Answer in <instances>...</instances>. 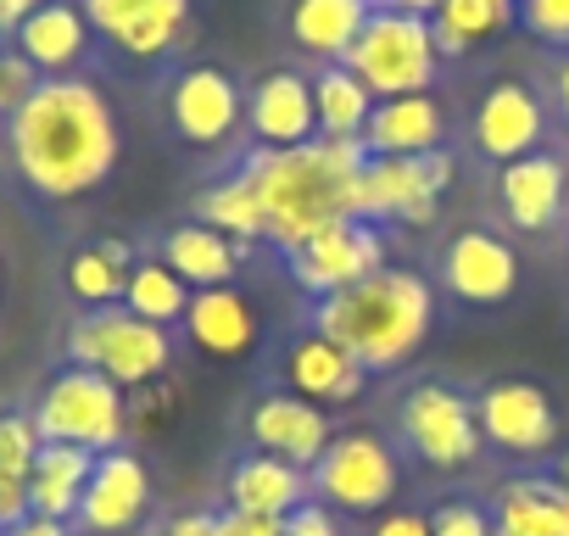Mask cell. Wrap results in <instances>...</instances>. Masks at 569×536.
<instances>
[{"label": "cell", "instance_id": "obj_1", "mask_svg": "<svg viewBox=\"0 0 569 536\" xmlns=\"http://www.w3.org/2000/svg\"><path fill=\"white\" fill-rule=\"evenodd\" d=\"M118 118L107 96L68 73V79H40L18 112H7V157L12 173L23 179L29 196L40 201H79L101 190L118 168Z\"/></svg>", "mask_w": 569, "mask_h": 536}, {"label": "cell", "instance_id": "obj_2", "mask_svg": "<svg viewBox=\"0 0 569 536\" xmlns=\"http://www.w3.org/2000/svg\"><path fill=\"white\" fill-rule=\"evenodd\" d=\"M369 151L363 140H308L291 151H251L240 162V173L257 190L262 207V240H273L279 251H297L302 240L325 235L330 224L358 218V173H363Z\"/></svg>", "mask_w": 569, "mask_h": 536}, {"label": "cell", "instance_id": "obj_3", "mask_svg": "<svg viewBox=\"0 0 569 536\" xmlns=\"http://www.w3.org/2000/svg\"><path fill=\"white\" fill-rule=\"evenodd\" d=\"M436 325V291L413 268H375L369 280L325 297L313 308V330L347 347L369 375L375 369H402Z\"/></svg>", "mask_w": 569, "mask_h": 536}, {"label": "cell", "instance_id": "obj_4", "mask_svg": "<svg viewBox=\"0 0 569 536\" xmlns=\"http://www.w3.org/2000/svg\"><path fill=\"white\" fill-rule=\"evenodd\" d=\"M62 353H68V364L96 369V375H107L123 391H140V386H151V380L168 375V364H173V330H162V325H151V319H140V314H129L118 302V308L79 314L68 325Z\"/></svg>", "mask_w": 569, "mask_h": 536}, {"label": "cell", "instance_id": "obj_5", "mask_svg": "<svg viewBox=\"0 0 569 536\" xmlns=\"http://www.w3.org/2000/svg\"><path fill=\"white\" fill-rule=\"evenodd\" d=\"M34 430L40 441H62V447H84V453H112L129 436V403L123 386H112L96 369H57L51 386L34 403Z\"/></svg>", "mask_w": 569, "mask_h": 536}, {"label": "cell", "instance_id": "obj_6", "mask_svg": "<svg viewBox=\"0 0 569 536\" xmlns=\"http://www.w3.org/2000/svg\"><path fill=\"white\" fill-rule=\"evenodd\" d=\"M347 68L369 85L375 101L397 96H425L436 85L441 51L430 34V18H402V12H375L358 46L347 51Z\"/></svg>", "mask_w": 569, "mask_h": 536}, {"label": "cell", "instance_id": "obj_7", "mask_svg": "<svg viewBox=\"0 0 569 536\" xmlns=\"http://www.w3.org/2000/svg\"><path fill=\"white\" fill-rule=\"evenodd\" d=\"M308 480H313V497L336 514H380L397 497L402 469H397V453L380 436L347 430L325 447V458L308 469Z\"/></svg>", "mask_w": 569, "mask_h": 536}, {"label": "cell", "instance_id": "obj_8", "mask_svg": "<svg viewBox=\"0 0 569 536\" xmlns=\"http://www.w3.org/2000/svg\"><path fill=\"white\" fill-rule=\"evenodd\" d=\"M397 425H402V441L441 475L452 469H469L480 458V419H475V397H463L458 386H441V380H425L402 397L397 408Z\"/></svg>", "mask_w": 569, "mask_h": 536}, {"label": "cell", "instance_id": "obj_9", "mask_svg": "<svg viewBox=\"0 0 569 536\" xmlns=\"http://www.w3.org/2000/svg\"><path fill=\"white\" fill-rule=\"evenodd\" d=\"M452 185V151H430V157H369L358 173V218H397L408 229L436 218L441 190Z\"/></svg>", "mask_w": 569, "mask_h": 536}, {"label": "cell", "instance_id": "obj_10", "mask_svg": "<svg viewBox=\"0 0 569 536\" xmlns=\"http://www.w3.org/2000/svg\"><path fill=\"white\" fill-rule=\"evenodd\" d=\"M284 262H291V280L325 302V297L369 280L375 268H386V229L369 218H347V224H330L325 235L302 240L297 251H284Z\"/></svg>", "mask_w": 569, "mask_h": 536}, {"label": "cell", "instance_id": "obj_11", "mask_svg": "<svg viewBox=\"0 0 569 536\" xmlns=\"http://www.w3.org/2000/svg\"><path fill=\"white\" fill-rule=\"evenodd\" d=\"M475 419H480V436L508 458H547L558 447L552 397L530 380H491L475 397Z\"/></svg>", "mask_w": 569, "mask_h": 536}, {"label": "cell", "instance_id": "obj_12", "mask_svg": "<svg viewBox=\"0 0 569 536\" xmlns=\"http://www.w3.org/2000/svg\"><path fill=\"white\" fill-rule=\"evenodd\" d=\"M146 508H151V469L129 447L96 453V469H90L73 525L84 536H129L146 519Z\"/></svg>", "mask_w": 569, "mask_h": 536}, {"label": "cell", "instance_id": "obj_13", "mask_svg": "<svg viewBox=\"0 0 569 536\" xmlns=\"http://www.w3.org/2000/svg\"><path fill=\"white\" fill-rule=\"evenodd\" d=\"M79 7L90 29L134 62L168 57L190 29V0H79Z\"/></svg>", "mask_w": 569, "mask_h": 536}, {"label": "cell", "instance_id": "obj_14", "mask_svg": "<svg viewBox=\"0 0 569 536\" xmlns=\"http://www.w3.org/2000/svg\"><path fill=\"white\" fill-rule=\"evenodd\" d=\"M168 118H173L179 140H190V146H223L246 123V90L223 68L196 62V68L173 73V85H168Z\"/></svg>", "mask_w": 569, "mask_h": 536}, {"label": "cell", "instance_id": "obj_15", "mask_svg": "<svg viewBox=\"0 0 569 536\" xmlns=\"http://www.w3.org/2000/svg\"><path fill=\"white\" fill-rule=\"evenodd\" d=\"M246 436H251L257 453L284 458V464H297V469H313V464L325 458V447L336 441L330 414H325L319 403L297 397V391H268V397H257L251 414H246Z\"/></svg>", "mask_w": 569, "mask_h": 536}, {"label": "cell", "instance_id": "obj_16", "mask_svg": "<svg viewBox=\"0 0 569 536\" xmlns=\"http://www.w3.org/2000/svg\"><path fill=\"white\" fill-rule=\"evenodd\" d=\"M441 286L469 308H497L519 286V251L491 229H463L441 251Z\"/></svg>", "mask_w": 569, "mask_h": 536}, {"label": "cell", "instance_id": "obj_17", "mask_svg": "<svg viewBox=\"0 0 569 536\" xmlns=\"http://www.w3.org/2000/svg\"><path fill=\"white\" fill-rule=\"evenodd\" d=\"M246 123L257 135L262 151H291L319 140V112H313V79H302L297 68H273L251 85L246 96Z\"/></svg>", "mask_w": 569, "mask_h": 536}, {"label": "cell", "instance_id": "obj_18", "mask_svg": "<svg viewBox=\"0 0 569 536\" xmlns=\"http://www.w3.org/2000/svg\"><path fill=\"white\" fill-rule=\"evenodd\" d=\"M541 140H547V112H541L536 90L519 79H497L475 107V151L491 162H519Z\"/></svg>", "mask_w": 569, "mask_h": 536}, {"label": "cell", "instance_id": "obj_19", "mask_svg": "<svg viewBox=\"0 0 569 536\" xmlns=\"http://www.w3.org/2000/svg\"><path fill=\"white\" fill-rule=\"evenodd\" d=\"M497 207L513 229L525 235H541L552 224H563V207H569V168L552 157V151H530L519 162H502L497 173Z\"/></svg>", "mask_w": 569, "mask_h": 536}, {"label": "cell", "instance_id": "obj_20", "mask_svg": "<svg viewBox=\"0 0 569 536\" xmlns=\"http://www.w3.org/2000/svg\"><path fill=\"white\" fill-rule=\"evenodd\" d=\"M90 18L79 0H40V7L23 18V29L12 34V51L40 73V79H68L84 57H90Z\"/></svg>", "mask_w": 569, "mask_h": 536}, {"label": "cell", "instance_id": "obj_21", "mask_svg": "<svg viewBox=\"0 0 569 536\" xmlns=\"http://www.w3.org/2000/svg\"><path fill=\"white\" fill-rule=\"evenodd\" d=\"M363 380H369V369L319 330H308V336H297L291 347H284V386H291L297 397H308V403H319V408L325 403H352L363 391Z\"/></svg>", "mask_w": 569, "mask_h": 536}, {"label": "cell", "instance_id": "obj_22", "mask_svg": "<svg viewBox=\"0 0 569 536\" xmlns=\"http://www.w3.org/2000/svg\"><path fill=\"white\" fill-rule=\"evenodd\" d=\"M441 135H447V112L430 90L397 96V101H375L363 151L369 157H430V151H441Z\"/></svg>", "mask_w": 569, "mask_h": 536}, {"label": "cell", "instance_id": "obj_23", "mask_svg": "<svg viewBox=\"0 0 569 536\" xmlns=\"http://www.w3.org/2000/svg\"><path fill=\"white\" fill-rule=\"evenodd\" d=\"M308 497H313L308 469L284 464V458H268V453H257V447L240 453L234 469H229V508H240V514L284 519V514H297Z\"/></svg>", "mask_w": 569, "mask_h": 536}, {"label": "cell", "instance_id": "obj_24", "mask_svg": "<svg viewBox=\"0 0 569 536\" xmlns=\"http://www.w3.org/2000/svg\"><path fill=\"white\" fill-rule=\"evenodd\" d=\"M184 336L207 358H246L257 347V314H251V302L234 286H212V291L190 297Z\"/></svg>", "mask_w": 569, "mask_h": 536}, {"label": "cell", "instance_id": "obj_25", "mask_svg": "<svg viewBox=\"0 0 569 536\" xmlns=\"http://www.w3.org/2000/svg\"><path fill=\"white\" fill-rule=\"evenodd\" d=\"M375 18V0H297L291 7V40L319 57L325 68L347 62V51L358 46V34Z\"/></svg>", "mask_w": 569, "mask_h": 536}, {"label": "cell", "instance_id": "obj_26", "mask_svg": "<svg viewBox=\"0 0 569 536\" xmlns=\"http://www.w3.org/2000/svg\"><path fill=\"white\" fill-rule=\"evenodd\" d=\"M162 262L190 286V291H212L229 286L234 268H240V246L229 235H218L212 224H179L162 240Z\"/></svg>", "mask_w": 569, "mask_h": 536}, {"label": "cell", "instance_id": "obj_27", "mask_svg": "<svg viewBox=\"0 0 569 536\" xmlns=\"http://www.w3.org/2000/svg\"><path fill=\"white\" fill-rule=\"evenodd\" d=\"M90 469H96V453L46 441L40 458H34V469H29V503H34V514L73 525L79 497H84V486H90Z\"/></svg>", "mask_w": 569, "mask_h": 536}, {"label": "cell", "instance_id": "obj_28", "mask_svg": "<svg viewBox=\"0 0 569 536\" xmlns=\"http://www.w3.org/2000/svg\"><path fill=\"white\" fill-rule=\"evenodd\" d=\"M491 519L530 536H569V492L552 475H513L497 486Z\"/></svg>", "mask_w": 569, "mask_h": 536}, {"label": "cell", "instance_id": "obj_29", "mask_svg": "<svg viewBox=\"0 0 569 536\" xmlns=\"http://www.w3.org/2000/svg\"><path fill=\"white\" fill-rule=\"evenodd\" d=\"M513 18H519V0H441L430 18V34H436L441 62H458L475 46H491Z\"/></svg>", "mask_w": 569, "mask_h": 536}, {"label": "cell", "instance_id": "obj_30", "mask_svg": "<svg viewBox=\"0 0 569 536\" xmlns=\"http://www.w3.org/2000/svg\"><path fill=\"white\" fill-rule=\"evenodd\" d=\"M134 262H140L134 246L129 240H112V235L79 246L68 257V291H73V302H84V308H118Z\"/></svg>", "mask_w": 569, "mask_h": 536}, {"label": "cell", "instance_id": "obj_31", "mask_svg": "<svg viewBox=\"0 0 569 536\" xmlns=\"http://www.w3.org/2000/svg\"><path fill=\"white\" fill-rule=\"evenodd\" d=\"M313 112H319L325 140H363L375 96L347 62H336V68H319V79H313Z\"/></svg>", "mask_w": 569, "mask_h": 536}, {"label": "cell", "instance_id": "obj_32", "mask_svg": "<svg viewBox=\"0 0 569 536\" xmlns=\"http://www.w3.org/2000/svg\"><path fill=\"white\" fill-rule=\"evenodd\" d=\"M190 297H196V291H190L179 275H173V268H168L162 257H140V262L129 268L123 308H129V314H140V319H151V325H162V330L184 325Z\"/></svg>", "mask_w": 569, "mask_h": 536}, {"label": "cell", "instance_id": "obj_33", "mask_svg": "<svg viewBox=\"0 0 569 536\" xmlns=\"http://www.w3.org/2000/svg\"><path fill=\"white\" fill-rule=\"evenodd\" d=\"M196 224H212V229H218V235H229L234 246L257 240V235H262V207H257L251 179L234 168L229 179L207 185V190L196 196Z\"/></svg>", "mask_w": 569, "mask_h": 536}, {"label": "cell", "instance_id": "obj_34", "mask_svg": "<svg viewBox=\"0 0 569 536\" xmlns=\"http://www.w3.org/2000/svg\"><path fill=\"white\" fill-rule=\"evenodd\" d=\"M40 447L46 441L34 430V414H0V475H7V480H29Z\"/></svg>", "mask_w": 569, "mask_h": 536}, {"label": "cell", "instance_id": "obj_35", "mask_svg": "<svg viewBox=\"0 0 569 536\" xmlns=\"http://www.w3.org/2000/svg\"><path fill=\"white\" fill-rule=\"evenodd\" d=\"M519 23L541 46H569V0H519Z\"/></svg>", "mask_w": 569, "mask_h": 536}, {"label": "cell", "instance_id": "obj_36", "mask_svg": "<svg viewBox=\"0 0 569 536\" xmlns=\"http://www.w3.org/2000/svg\"><path fill=\"white\" fill-rule=\"evenodd\" d=\"M430 530L436 536H491L497 525H491V514L480 503H441L436 519H430Z\"/></svg>", "mask_w": 569, "mask_h": 536}, {"label": "cell", "instance_id": "obj_37", "mask_svg": "<svg viewBox=\"0 0 569 536\" xmlns=\"http://www.w3.org/2000/svg\"><path fill=\"white\" fill-rule=\"evenodd\" d=\"M40 85V73L18 57V51H0V112H18V101Z\"/></svg>", "mask_w": 569, "mask_h": 536}, {"label": "cell", "instance_id": "obj_38", "mask_svg": "<svg viewBox=\"0 0 569 536\" xmlns=\"http://www.w3.org/2000/svg\"><path fill=\"white\" fill-rule=\"evenodd\" d=\"M284 536H341L336 508H325L319 497H308L297 514H284Z\"/></svg>", "mask_w": 569, "mask_h": 536}, {"label": "cell", "instance_id": "obj_39", "mask_svg": "<svg viewBox=\"0 0 569 536\" xmlns=\"http://www.w3.org/2000/svg\"><path fill=\"white\" fill-rule=\"evenodd\" d=\"M223 536H284V519H268V514H240V508H229V514H223Z\"/></svg>", "mask_w": 569, "mask_h": 536}, {"label": "cell", "instance_id": "obj_40", "mask_svg": "<svg viewBox=\"0 0 569 536\" xmlns=\"http://www.w3.org/2000/svg\"><path fill=\"white\" fill-rule=\"evenodd\" d=\"M369 536H436V530H430L425 514H408V508H402V514H380Z\"/></svg>", "mask_w": 569, "mask_h": 536}, {"label": "cell", "instance_id": "obj_41", "mask_svg": "<svg viewBox=\"0 0 569 536\" xmlns=\"http://www.w3.org/2000/svg\"><path fill=\"white\" fill-rule=\"evenodd\" d=\"M162 536H223V514H179Z\"/></svg>", "mask_w": 569, "mask_h": 536}, {"label": "cell", "instance_id": "obj_42", "mask_svg": "<svg viewBox=\"0 0 569 536\" xmlns=\"http://www.w3.org/2000/svg\"><path fill=\"white\" fill-rule=\"evenodd\" d=\"M0 536H73L62 519H46V514H29V519H18V525H7Z\"/></svg>", "mask_w": 569, "mask_h": 536}, {"label": "cell", "instance_id": "obj_43", "mask_svg": "<svg viewBox=\"0 0 569 536\" xmlns=\"http://www.w3.org/2000/svg\"><path fill=\"white\" fill-rule=\"evenodd\" d=\"M34 7H40V0H0V34L12 40V34L23 29V18H29Z\"/></svg>", "mask_w": 569, "mask_h": 536}, {"label": "cell", "instance_id": "obj_44", "mask_svg": "<svg viewBox=\"0 0 569 536\" xmlns=\"http://www.w3.org/2000/svg\"><path fill=\"white\" fill-rule=\"evenodd\" d=\"M441 0H375V12H402V18H436Z\"/></svg>", "mask_w": 569, "mask_h": 536}, {"label": "cell", "instance_id": "obj_45", "mask_svg": "<svg viewBox=\"0 0 569 536\" xmlns=\"http://www.w3.org/2000/svg\"><path fill=\"white\" fill-rule=\"evenodd\" d=\"M552 96H558V112H563V123H569V57H563L558 73H552Z\"/></svg>", "mask_w": 569, "mask_h": 536}, {"label": "cell", "instance_id": "obj_46", "mask_svg": "<svg viewBox=\"0 0 569 536\" xmlns=\"http://www.w3.org/2000/svg\"><path fill=\"white\" fill-rule=\"evenodd\" d=\"M552 480H558V486H563V492H569V447H563V453H558V464H552Z\"/></svg>", "mask_w": 569, "mask_h": 536}, {"label": "cell", "instance_id": "obj_47", "mask_svg": "<svg viewBox=\"0 0 569 536\" xmlns=\"http://www.w3.org/2000/svg\"><path fill=\"white\" fill-rule=\"evenodd\" d=\"M491 525H497V519H491ZM491 536H530V530H513V525H497Z\"/></svg>", "mask_w": 569, "mask_h": 536}]
</instances>
